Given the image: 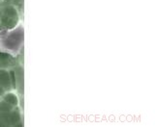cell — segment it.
<instances>
[{"instance_id": "1", "label": "cell", "mask_w": 155, "mask_h": 127, "mask_svg": "<svg viewBox=\"0 0 155 127\" xmlns=\"http://www.w3.org/2000/svg\"><path fill=\"white\" fill-rule=\"evenodd\" d=\"M0 85H4L5 87H7V84L10 86V80H9V75L6 71L0 70Z\"/></svg>"}, {"instance_id": "2", "label": "cell", "mask_w": 155, "mask_h": 127, "mask_svg": "<svg viewBox=\"0 0 155 127\" xmlns=\"http://www.w3.org/2000/svg\"><path fill=\"white\" fill-rule=\"evenodd\" d=\"M6 100L8 103H11V104H15L17 102V98L14 94H9L8 97H6Z\"/></svg>"}]
</instances>
